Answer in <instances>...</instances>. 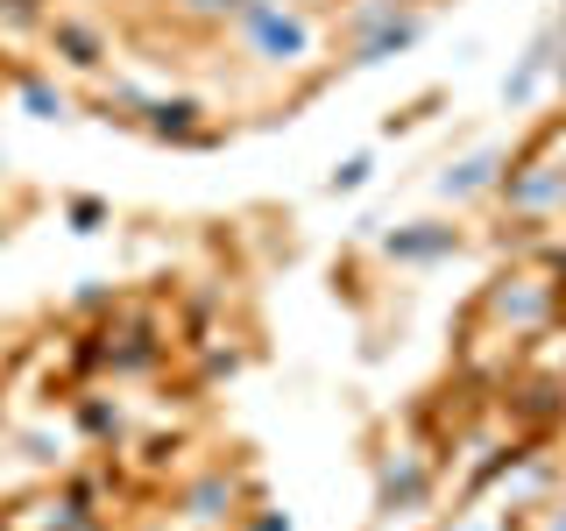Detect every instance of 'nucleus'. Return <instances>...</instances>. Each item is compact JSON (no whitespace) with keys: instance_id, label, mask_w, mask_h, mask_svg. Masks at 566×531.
I'll list each match as a JSON object with an SVG mask.
<instances>
[{"instance_id":"1","label":"nucleus","mask_w":566,"mask_h":531,"mask_svg":"<svg viewBox=\"0 0 566 531\" xmlns=\"http://www.w3.org/2000/svg\"><path fill=\"white\" fill-rule=\"evenodd\" d=\"M382 248H389L397 262H432V256H453L460 235H453L447 220H418V227H403V235H389Z\"/></svg>"},{"instance_id":"2","label":"nucleus","mask_w":566,"mask_h":531,"mask_svg":"<svg viewBox=\"0 0 566 531\" xmlns=\"http://www.w3.org/2000/svg\"><path fill=\"white\" fill-rule=\"evenodd\" d=\"M495 164H503V156H495V149H482V156H468V164H453L447 177H439V191H447V199H468V191H482V185H495Z\"/></svg>"},{"instance_id":"3","label":"nucleus","mask_w":566,"mask_h":531,"mask_svg":"<svg viewBox=\"0 0 566 531\" xmlns=\"http://www.w3.org/2000/svg\"><path fill=\"white\" fill-rule=\"evenodd\" d=\"M368 177H376V156H347V164L326 177V191H361Z\"/></svg>"},{"instance_id":"4","label":"nucleus","mask_w":566,"mask_h":531,"mask_svg":"<svg viewBox=\"0 0 566 531\" xmlns=\"http://www.w3.org/2000/svg\"><path fill=\"white\" fill-rule=\"evenodd\" d=\"M29 106H35L43 121H57V114H64V93H50V85H29Z\"/></svg>"},{"instance_id":"5","label":"nucleus","mask_w":566,"mask_h":531,"mask_svg":"<svg viewBox=\"0 0 566 531\" xmlns=\"http://www.w3.org/2000/svg\"><path fill=\"white\" fill-rule=\"evenodd\" d=\"M71 220H78V235H93V227L106 220V206L99 199H78V206H71Z\"/></svg>"},{"instance_id":"6","label":"nucleus","mask_w":566,"mask_h":531,"mask_svg":"<svg viewBox=\"0 0 566 531\" xmlns=\"http://www.w3.org/2000/svg\"><path fill=\"white\" fill-rule=\"evenodd\" d=\"M255 531H291V518H262V524H255Z\"/></svg>"},{"instance_id":"7","label":"nucleus","mask_w":566,"mask_h":531,"mask_svg":"<svg viewBox=\"0 0 566 531\" xmlns=\"http://www.w3.org/2000/svg\"><path fill=\"white\" fill-rule=\"evenodd\" d=\"M559 79H566V71H559Z\"/></svg>"}]
</instances>
